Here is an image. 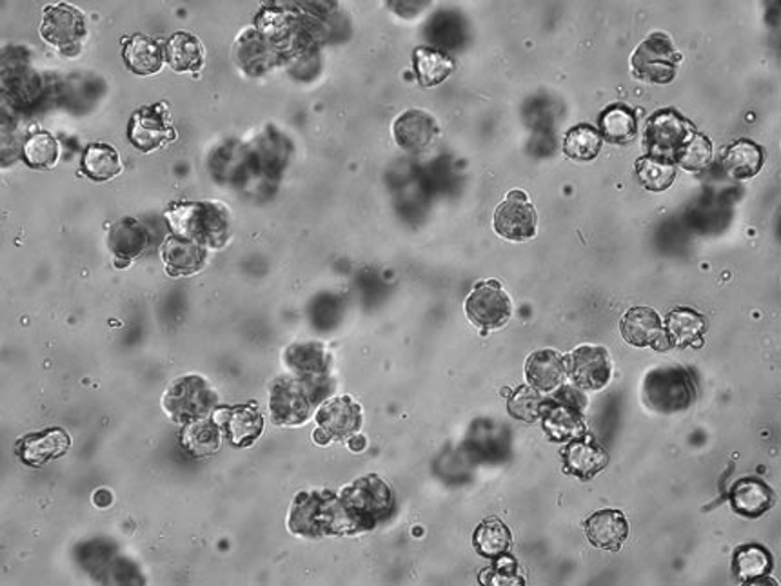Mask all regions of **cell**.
<instances>
[{
	"instance_id": "obj_41",
	"label": "cell",
	"mask_w": 781,
	"mask_h": 586,
	"mask_svg": "<svg viewBox=\"0 0 781 586\" xmlns=\"http://www.w3.org/2000/svg\"><path fill=\"white\" fill-rule=\"evenodd\" d=\"M710 162H712V142L702 133L694 132L678 154L677 164L682 165L683 170L702 173L709 167Z\"/></svg>"
},
{
	"instance_id": "obj_25",
	"label": "cell",
	"mask_w": 781,
	"mask_h": 586,
	"mask_svg": "<svg viewBox=\"0 0 781 586\" xmlns=\"http://www.w3.org/2000/svg\"><path fill=\"white\" fill-rule=\"evenodd\" d=\"M282 362L287 373L298 376H322L330 374L333 367V357L319 341H297L287 347L282 354Z\"/></svg>"
},
{
	"instance_id": "obj_15",
	"label": "cell",
	"mask_w": 781,
	"mask_h": 586,
	"mask_svg": "<svg viewBox=\"0 0 781 586\" xmlns=\"http://www.w3.org/2000/svg\"><path fill=\"white\" fill-rule=\"evenodd\" d=\"M567 378L582 390H602L611 379V358L606 347L580 346L566 357Z\"/></svg>"
},
{
	"instance_id": "obj_29",
	"label": "cell",
	"mask_w": 781,
	"mask_h": 586,
	"mask_svg": "<svg viewBox=\"0 0 781 586\" xmlns=\"http://www.w3.org/2000/svg\"><path fill=\"white\" fill-rule=\"evenodd\" d=\"M165 62L176 73H197L204 66V46L187 32H176L165 45Z\"/></svg>"
},
{
	"instance_id": "obj_33",
	"label": "cell",
	"mask_w": 781,
	"mask_h": 586,
	"mask_svg": "<svg viewBox=\"0 0 781 586\" xmlns=\"http://www.w3.org/2000/svg\"><path fill=\"white\" fill-rule=\"evenodd\" d=\"M181 438L184 449L189 454L206 458V456L216 454V450L221 449L222 428L213 417H204V420L186 425L182 431Z\"/></svg>"
},
{
	"instance_id": "obj_28",
	"label": "cell",
	"mask_w": 781,
	"mask_h": 586,
	"mask_svg": "<svg viewBox=\"0 0 781 586\" xmlns=\"http://www.w3.org/2000/svg\"><path fill=\"white\" fill-rule=\"evenodd\" d=\"M764 162V148L747 138L736 140L721 153V167L734 180H748L758 175Z\"/></svg>"
},
{
	"instance_id": "obj_20",
	"label": "cell",
	"mask_w": 781,
	"mask_h": 586,
	"mask_svg": "<svg viewBox=\"0 0 781 586\" xmlns=\"http://www.w3.org/2000/svg\"><path fill=\"white\" fill-rule=\"evenodd\" d=\"M222 433L235 447H249L264 433V417L257 411V407L238 406L233 409L215 411L213 416Z\"/></svg>"
},
{
	"instance_id": "obj_32",
	"label": "cell",
	"mask_w": 781,
	"mask_h": 586,
	"mask_svg": "<svg viewBox=\"0 0 781 586\" xmlns=\"http://www.w3.org/2000/svg\"><path fill=\"white\" fill-rule=\"evenodd\" d=\"M772 570V558L767 548L761 545H743L737 548L732 558V574L740 583H758L765 579Z\"/></svg>"
},
{
	"instance_id": "obj_35",
	"label": "cell",
	"mask_w": 781,
	"mask_h": 586,
	"mask_svg": "<svg viewBox=\"0 0 781 586\" xmlns=\"http://www.w3.org/2000/svg\"><path fill=\"white\" fill-rule=\"evenodd\" d=\"M511 543V531H509L506 523L498 520V518H487V520L482 521L479 528L474 531V550H476L480 556H484V558H504V556H507V552H509Z\"/></svg>"
},
{
	"instance_id": "obj_42",
	"label": "cell",
	"mask_w": 781,
	"mask_h": 586,
	"mask_svg": "<svg viewBox=\"0 0 781 586\" xmlns=\"http://www.w3.org/2000/svg\"><path fill=\"white\" fill-rule=\"evenodd\" d=\"M544 396L540 390L533 389L531 385L515 390V395L507 400V409L512 417L520 422L534 423L540 420Z\"/></svg>"
},
{
	"instance_id": "obj_30",
	"label": "cell",
	"mask_w": 781,
	"mask_h": 586,
	"mask_svg": "<svg viewBox=\"0 0 781 586\" xmlns=\"http://www.w3.org/2000/svg\"><path fill=\"white\" fill-rule=\"evenodd\" d=\"M598 133L609 144H628L639 133V116L628 104L607 105L598 116Z\"/></svg>"
},
{
	"instance_id": "obj_5",
	"label": "cell",
	"mask_w": 781,
	"mask_h": 586,
	"mask_svg": "<svg viewBox=\"0 0 781 586\" xmlns=\"http://www.w3.org/2000/svg\"><path fill=\"white\" fill-rule=\"evenodd\" d=\"M160 406L171 422L186 427L215 414L219 392L204 376L182 374L168 385Z\"/></svg>"
},
{
	"instance_id": "obj_9",
	"label": "cell",
	"mask_w": 781,
	"mask_h": 586,
	"mask_svg": "<svg viewBox=\"0 0 781 586\" xmlns=\"http://www.w3.org/2000/svg\"><path fill=\"white\" fill-rule=\"evenodd\" d=\"M696 127L674 110L656 111L645 127L644 146L653 159L677 164L678 154Z\"/></svg>"
},
{
	"instance_id": "obj_14",
	"label": "cell",
	"mask_w": 781,
	"mask_h": 586,
	"mask_svg": "<svg viewBox=\"0 0 781 586\" xmlns=\"http://www.w3.org/2000/svg\"><path fill=\"white\" fill-rule=\"evenodd\" d=\"M176 132L171 126L170 111L165 104L144 105L135 111L127 126V138L142 153H151L165 144L175 140Z\"/></svg>"
},
{
	"instance_id": "obj_22",
	"label": "cell",
	"mask_w": 781,
	"mask_h": 586,
	"mask_svg": "<svg viewBox=\"0 0 781 586\" xmlns=\"http://www.w3.org/2000/svg\"><path fill=\"white\" fill-rule=\"evenodd\" d=\"M585 534L593 547L618 552L623 543L628 541V518L620 510H600L585 521Z\"/></svg>"
},
{
	"instance_id": "obj_10",
	"label": "cell",
	"mask_w": 781,
	"mask_h": 586,
	"mask_svg": "<svg viewBox=\"0 0 781 586\" xmlns=\"http://www.w3.org/2000/svg\"><path fill=\"white\" fill-rule=\"evenodd\" d=\"M314 420L319 425L313 433L314 444L349 439L362 428V407L351 396H331L319 407Z\"/></svg>"
},
{
	"instance_id": "obj_19",
	"label": "cell",
	"mask_w": 781,
	"mask_h": 586,
	"mask_svg": "<svg viewBox=\"0 0 781 586\" xmlns=\"http://www.w3.org/2000/svg\"><path fill=\"white\" fill-rule=\"evenodd\" d=\"M393 135L398 148L408 153H422L435 146V140L441 135V127L430 113L409 110L398 116L393 124Z\"/></svg>"
},
{
	"instance_id": "obj_39",
	"label": "cell",
	"mask_w": 781,
	"mask_h": 586,
	"mask_svg": "<svg viewBox=\"0 0 781 586\" xmlns=\"http://www.w3.org/2000/svg\"><path fill=\"white\" fill-rule=\"evenodd\" d=\"M600 133L590 124H580L567 132L563 138V153L574 162H593L600 154Z\"/></svg>"
},
{
	"instance_id": "obj_44",
	"label": "cell",
	"mask_w": 781,
	"mask_h": 586,
	"mask_svg": "<svg viewBox=\"0 0 781 586\" xmlns=\"http://www.w3.org/2000/svg\"><path fill=\"white\" fill-rule=\"evenodd\" d=\"M363 447H365V438L360 436V434H355V436L349 438V449H351L352 452H360Z\"/></svg>"
},
{
	"instance_id": "obj_26",
	"label": "cell",
	"mask_w": 781,
	"mask_h": 586,
	"mask_svg": "<svg viewBox=\"0 0 781 586\" xmlns=\"http://www.w3.org/2000/svg\"><path fill=\"white\" fill-rule=\"evenodd\" d=\"M149 246V233L138 220L121 219L108 233V249L116 263H132Z\"/></svg>"
},
{
	"instance_id": "obj_37",
	"label": "cell",
	"mask_w": 781,
	"mask_h": 586,
	"mask_svg": "<svg viewBox=\"0 0 781 586\" xmlns=\"http://www.w3.org/2000/svg\"><path fill=\"white\" fill-rule=\"evenodd\" d=\"M121 157L108 144H89L83 154V173L95 182H106L121 175Z\"/></svg>"
},
{
	"instance_id": "obj_3",
	"label": "cell",
	"mask_w": 781,
	"mask_h": 586,
	"mask_svg": "<svg viewBox=\"0 0 781 586\" xmlns=\"http://www.w3.org/2000/svg\"><path fill=\"white\" fill-rule=\"evenodd\" d=\"M165 220L173 235L195 241L208 251H221L232 238V214L215 200L173 203L165 211Z\"/></svg>"
},
{
	"instance_id": "obj_40",
	"label": "cell",
	"mask_w": 781,
	"mask_h": 586,
	"mask_svg": "<svg viewBox=\"0 0 781 586\" xmlns=\"http://www.w3.org/2000/svg\"><path fill=\"white\" fill-rule=\"evenodd\" d=\"M636 176L640 184L653 192H664L672 186V182L677 178V167L664 162V160L653 159L649 154H645L642 159L636 160Z\"/></svg>"
},
{
	"instance_id": "obj_1",
	"label": "cell",
	"mask_w": 781,
	"mask_h": 586,
	"mask_svg": "<svg viewBox=\"0 0 781 586\" xmlns=\"http://www.w3.org/2000/svg\"><path fill=\"white\" fill-rule=\"evenodd\" d=\"M335 387L331 374L298 376L287 373L278 376L270 385L271 422L278 427L303 425L325 400H330Z\"/></svg>"
},
{
	"instance_id": "obj_23",
	"label": "cell",
	"mask_w": 781,
	"mask_h": 586,
	"mask_svg": "<svg viewBox=\"0 0 781 586\" xmlns=\"http://www.w3.org/2000/svg\"><path fill=\"white\" fill-rule=\"evenodd\" d=\"M525 379L540 392H553L566 384V357L555 349L533 352L525 362Z\"/></svg>"
},
{
	"instance_id": "obj_16",
	"label": "cell",
	"mask_w": 781,
	"mask_h": 586,
	"mask_svg": "<svg viewBox=\"0 0 781 586\" xmlns=\"http://www.w3.org/2000/svg\"><path fill=\"white\" fill-rule=\"evenodd\" d=\"M72 449V438L64 428L50 427L39 433H29L17 439L13 452L24 465L42 466L57 460Z\"/></svg>"
},
{
	"instance_id": "obj_13",
	"label": "cell",
	"mask_w": 781,
	"mask_h": 586,
	"mask_svg": "<svg viewBox=\"0 0 781 586\" xmlns=\"http://www.w3.org/2000/svg\"><path fill=\"white\" fill-rule=\"evenodd\" d=\"M495 230L501 238L509 241L531 240L538 229V214L533 203L529 202L525 191L515 189L507 192L504 202L496 208L493 219Z\"/></svg>"
},
{
	"instance_id": "obj_4",
	"label": "cell",
	"mask_w": 781,
	"mask_h": 586,
	"mask_svg": "<svg viewBox=\"0 0 781 586\" xmlns=\"http://www.w3.org/2000/svg\"><path fill=\"white\" fill-rule=\"evenodd\" d=\"M344 512L351 521L355 536L374 531L397 510L395 490L384 477L365 474L357 477L338 493Z\"/></svg>"
},
{
	"instance_id": "obj_34",
	"label": "cell",
	"mask_w": 781,
	"mask_h": 586,
	"mask_svg": "<svg viewBox=\"0 0 781 586\" xmlns=\"http://www.w3.org/2000/svg\"><path fill=\"white\" fill-rule=\"evenodd\" d=\"M414 72L420 86L435 88L455 72V61L435 48H417L413 53Z\"/></svg>"
},
{
	"instance_id": "obj_31",
	"label": "cell",
	"mask_w": 781,
	"mask_h": 586,
	"mask_svg": "<svg viewBox=\"0 0 781 586\" xmlns=\"http://www.w3.org/2000/svg\"><path fill=\"white\" fill-rule=\"evenodd\" d=\"M666 335L671 347L702 346L707 322L693 309L678 308L667 314Z\"/></svg>"
},
{
	"instance_id": "obj_2",
	"label": "cell",
	"mask_w": 781,
	"mask_h": 586,
	"mask_svg": "<svg viewBox=\"0 0 781 586\" xmlns=\"http://www.w3.org/2000/svg\"><path fill=\"white\" fill-rule=\"evenodd\" d=\"M287 531L300 539L355 536L338 494L324 488L302 490L295 496L287 515Z\"/></svg>"
},
{
	"instance_id": "obj_27",
	"label": "cell",
	"mask_w": 781,
	"mask_h": 586,
	"mask_svg": "<svg viewBox=\"0 0 781 586\" xmlns=\"http://www.w3.org/2000/svg\"><path fill=\"white\" fill-rule=\"evenodd\" d=\"M774 501L776 496L772 488L767 483L754 479V477L740 479L729 493V503H731L732 510L743 518H751V520L769 512Z\"/></svg>"
},
{
	"instance_id": "obj_7",
	"label": "cell",
	"mask_w": 781,
	"mask_h": 586,
	"mask_svg": "<svg viewBox=\"0 0 781 586\" xmlns=\"http://www.w3.org/2000/svg\"><path fill=\"white\" fill-rule=\"evenodd\" d=\"M683 55L661 32L649 35L631 57L634 78L649 84H671Z\"/></svg>"
},
{
	"instance_id": "obj_6",
	"label": "cell",
	"mask_w": 781,
	"mask_h": 586,
	"mask_svg": "<svg viewBox=\"0 0 781 586\" xmlns=\"http://www.w3.org/2000/svg\"><path fill=\"white\" fill-rule=\"evenodd\" d=\"M585 407L587 400L578 387L563 384L553 390L549 398L542 401L540 411V420L547 436L553 441H569L585 434Z\"/></svg>"
},
{
	"instance_id": "obj_38",
	"label": "cell",
	"mask_w": 781,
	"mask_h": 586,
	"mask_svg": "<svg viewBox=\"0 0 781 586\" xmlns=\"http://www.w3.org/2000/svg\"><path fill=\"white\" fill-rule=\"evenodd\" d=\"M21 153L32 170H51L61 157V144L51 133L37 132L24 140Z\"/></svg>"
},
{
	"instance_id": "obj_36",
	"label": "cell",
	"mask_w": 781,
	"mask_h": 586,
	"mask_svg": "<svg viewBox=\"0 0 781 586\" xmlns=\"http://www.w3.org/2000/svg\"><path fill=\"white\" fill-rule=\"evenodd\" d=\"M238 42H243V46L237 45L235 55H237L238 66H243L244 72L257 75L275 62L276 55L271 51L270 42L259 32H255V29L244 32Z\"/></svg>"
},
{
	"instance_id": "obj_12",
	"label": "cell",
	"mask_w": 781,
	"mask_h": 586,
	"mask_svg": "<svg viewBox=\"0 0 781 586\" xmlns=\"http://www.w3.org/2000/svg\"><path fill=\"white\" fill-rule=\"evenodd\" d=\"M644 396L645 401L660 412H678L693 403L696 390L685 371L669 369L650 374Z\"/></svg>"
},
{
	"instance_id": "obj_11",
	"label": "cell",
	"mask_w": 781,
	"mask_h": 586,
	"mask_svg": "<svg viewBox=\"0 0 781 586\" xmlns=\"http://www.w3.org/2000/svg\"><path fill=\"white\" fill-rule=\"evenodd\" d=\"M466 314L474 327L485 331L500 329L511 320V298L500 282L484 279L474 285L466 300Z\"/></svg>"
},
{
	"instance_id": "obj_24",
	"label": "cell",
	"mask_w": 781,
	"mask_h": 586,
	"mask_svg": "<svg viewBox=\"0 0 781 586\" xmlns=\"http://www.w3.org/2000/svg\"><path fill=\"white\" fill-rule=\"evenodd\" d=\"M122 59L126 62L129 72L138 77H149L159 73L164 66L165 48L149 35L135 34L124 39Z\"/></svg>"
},
{
	"instance_id": "obj_43",
	"label": "cell",
	"mask_w": 781,
	"mask_h": 586,
	"mask_svg": "<svg viewBox=\"0 0 781 586\" xmlns=\"http://www.w3.org/2000/svg\"><path fill=\"white\" fill-rule=\"evenodd\" d=\"M39 75L29 67H18L13 72L12 84H4V93H12V102L28 104L39 95Z\"/></svg>"
},
{
	"instance_id": "obj_17",
	"label": "cell",
	"mask_w": 781,
	"mask_h": 586,
	"mask_svg": "<svg viewBox=\"0 0 781 586\" xmlns=\"http://www.w3.org/2000/svg\"><path fill=\"white\" fill-rule=\"evenodd\" d=\"M563 472L569 476L578 477L582 482H590L596 474H600L609 465V454L595 438L578 436L567 441L561 449Z\"/></svg>"
},
{
	"instance_id": "obj_21",
	"label": "cell",
	"mask_w": 781,
	"mask_h": 586,
	"mask_svg": "<svg viewBox=\"0 0 781 586\" xmlns=\"http://www.w3.org/2000/svg\"><path fill=\"white\" fill-rule=\"evenodd\" d=\"M160 257L170 276H193L204 269L208 249L182 236L171 235L162 244Z\"/></svg>"
},
{
	"instance_id": "obj_18",
	"label": "cell",
	"mask_w": 781,
	"mask_h": 586,
	"mask_svg": "<svg viewBox=\"0 0 781 586\" xmlns=\"http://www.w3.org/2000/svg\"><path fill=\"white\" fill-rule=\"evenodd\" d=\"M620 331H622L623 340L628 341L629 346L640 347V349L650 347L656 352H666L671 349L666 327L661 324L658 313L653 309H629L620 322Z\"/></svg>"
},
{
	"instance_id": "obj_8",
	"label": "cell",
	"mask_w": 781,
	"mask_h": 586,
	"mask_svg": "<svg viewBox=\"0 0 781 586\" xmlns=\"http://www.w3.org/2000/svg\"><path fill=\"white\" fill-rule=\"evenodd\" d=\"M40 37L62 55L75 57L83 50L84 40L88 37L86 17L78 8L66 2L50 4L42 12Z\"/></svg>"
}]
</instances>
